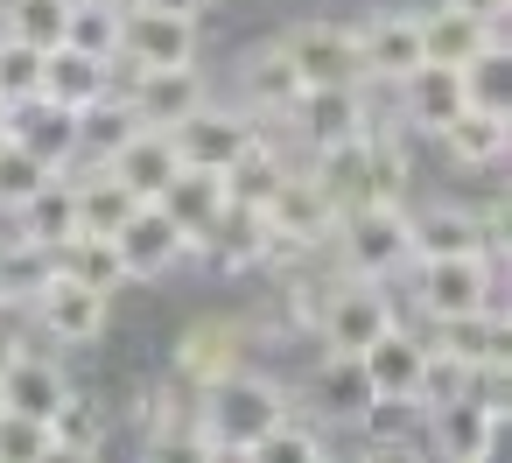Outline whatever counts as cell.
Instances as JSON below:
<instances>
[{"mask_svg":"<svg viewBox=\"0 0 512 463\" xmlns=\"http://www.w3.org/2000/svg\"><path fill=\"white\" fill-rule=\"evenodd\" d=\"M365 400H372L365 365H358V358L323 351V365L309 372V407H295V414H316V421H358V407H365Z\"/></svg>","mask_w":512,"mask_h":463,"instance_id":"26","label":"cell"},{"mask_svg":"<svg viewBox=\"0 0 512 463\" xmlns=\"http://www.w3.org/2000/svg\"><path fill=\"white\" fill-rule=\"evenodd\" d=\"M106 85L134 106V120L141 127H176L183 113H197L204 99H211V85H204V71L197 64H169V71H134V64H120L113 57V71H106Z\"/></svg>","mask_w":512,"mask_h":463,"instance_id":"3","label":"cell"},{"mask_svg":"<svg viewBox=\"0 0 512 463\" xmlns=\"http://www.w3.org/2000/svg\"><path fill=\"white\" fill-rule=\"evenodd\" d=\"M386 323H400L393 302H386V288H379V281H358V274H337V288H330V302H323V316H316V337H323V351L358 358Z\"/></svg>","mask_w":512,"mask_h":463,"instance_id":"8","label":"cell"},{"mask_svg":"<svg viewBox=\"0 0 512 463\" xmlns=\"http://www.w3.org/2000/svg\"><path fill=\"white\" fill-rule=\"evenodd\" d=\"M281 57L295 64L302 85H365V64H358V36L344 22H295L274 36Z\"/></svg>","mask_w":512,"mask_h":463,"instance_id":"9","label":"cell"},{"mask_svg":"<svg viewBox=\"0 0 512 463\" xmlns=\"http://www.w3.org/2000/svg\"><path fill=\"white\" fill-rule=\"evenodd\" d=\"M449 253H484L477 211H463V204L407 211V260H449ZM484 260H491V253H484Z\"/></svg>","mask_w":512,"mask_h":463,"instance_id":"21","label":"cell"},{"mask_svg":"<svg viewBox=\"0 0 512 463\" xmlns=\"http://www.w3.org/2000/svg\"><path fill=\"white\" fill-rule=\"evenodd\" d=\"M428 344L463 358V365H505L512 337H505V316L498 309H463V316H435L428 323Z\"/></svg>","mask_w":512,"mask_h":463,"instance_id":"22","label":"cell"},{"mask_svg":"<svg viewBox=\"0 0 512 463\" xmlns=\"http://www.w3.org/2000/svg\"><path fill=\"white\" fill-rule=\"evenodd\" d=\"M8 218H15V232H22V239H36V246L71 239V232H78V197H71V176H50V183H43V190H29Z\"/></svg>","mask_w":512,"mask_h":463,"instance_id":"29","label":"cell"},{"mask_svg":"<svg viewBox=\"0 0 512 463\" xmlns=\"http://www.w3.org/2000/svg\"><path fill=\"white\" fill-rule=\"evenodd\" d=\"M288 407H295V400L281 393V379L239 365V372L197 386V435H190V449H197V456H246Z\"/></svg>","mask_w":512,"mask_h":463,"instance_id":"1","label":"cell"},{"mask_svg":"<svg viewBox=\"0 0 512 463\" xmlns=\"http://www.w3.org/2000/svg\"><path fill=\"white\" fill-rule=\"evenodd\" d=\"M183 260H204L218 274H246V267H267V211L260 204H239L225 197L197 232H190V253Z\"/></svg>","mask_w":512,"mask_h":463,"instance_id":"7","label":"cell"},{"mask_svg":"<svg viewBox=\"0 0 512 463\" xmlns=\"http://www.w3.org/2000/svg\"><path fill=\"white\" fill-rule=\"evenodd\" d=\"M113 253H120V274H127V281H162L169 267H183L190 239H183V225H176L155 197H141V204L127 211V225L113 232Z\"/></svg>","mask_w":512,"mask_h":463,"instance_id":"10","label":"cell"},{"mask_svg":"<svg viewBox=\"0 0 512 463\" xmlns=\"http://www.w3.org/2000/svg\"><path fill=\"white\" fill-rule=\"evenodd\" d=\"M176 169H183V155H176L169 127H134V134L106 155V176H120L134 197H162Z\"/></svg>","mask_w":512,"mask_h":463,"instance_id":"17","label":"cell"},{"mask_svg":"<svg viewBox=\"0 0 512 463\" xmlns=\"http://www.w3.org/2000/svg\"><path fill=\"white\" fill-rule=\"evenodd\" d=\"M421 22V64H449V71H463L477 50H491V43H505V29L498 22H477V15H463V8H442L435 15H414Z\"/></svg>","mask_w":512,"mask_h":463,"instance_id":"20","label":"cell"},{"mask_svg":"<svg viewBox=\"0 0 512 463\" xmlns=\"http://www.w3.org/2000/svg\"><path fill=\"white\" fill-rule=\"evenodd\" d=\"M50 176H57V169H50V162H36L22 141H0V211H15V204H22L29 190H43Z\"/></svg>","mask_w":512,"mask_h":463,"instance_id":"40","label":"cell"},{"mask_svg":"<svg viewBox=\"0 0 512 463\" xmlns=\"http://www.w3.org/2000/svg\"><path fill=\"white\" fill-rule=\"evenodd\" d=\"M43 456H57V442H50V421H36V414H15V407H0V463H43Z\"/></svg>","mask_w":512,"mask_h":463,"instance_id":"39","label":"cell"},{"mask_svg":"<svg viewBox=\"0 0 512 463\" xmlns=\"http://www.w3.org/2000/svg\"><path fill=\"white\" fill-rule=\"evenodd\" d=\"M50 260H57V274H71V281H85V288H99V295H120V281H127L113 239H99V232H71V239H57Z\"/></svg>","mask_w":512,"mask_h":463,"instance_id":"30","label":"cell"},{"mask_svg":"<svg viewBox=\"0 0 512 463\" xmlns=\"http://www.w3.org/2000/svg\"><path fill=\"white\" fill-rule=\"evenodd\" d=\"M155 204H162V211L183 225V239H190V232L225 204V176H218V169H176V176H169V190H162Z\"/></svg>","mask_w":512,"mask_h":463,"instance_id":"33","label":"cell"},{"mask_svg":"<svg viewBox=\"0 0 512 463\" xmlns=\"http://www.w3.org/2000/svg\"><path fill=\"white\" fill-rule=\"evenodd\" d=\"M330 246H337V267L358 274V281L400 274L407 267V211H400V197H365V204L337 211Z\"/></svg>","mask_w":512,"mask_h":463,"instance_id":"2","label":"cell"},{"mask_svg":"<svg viewBox=\"0 0 512 463\" xmlns=\"http://www.w3.org/2000/svg\"><path fill=\"white\" fill-rule=\"evenodd\" d=\"M36 85H43V50L0 29V99L22 106V99H36Z\"/></svg>","mask_w":512,"mask_h":463,"instance_id":"38","label":"cell"},{"mask_svg":"<svg viewBox=\"0 0 512 463\" xmlns=\"http://www.w3.org/2000/svg\"><path fill=\"white\" fill-rule=\"evenodd\" d=\"M50 267H57V260H50V246L22 239V232H15V239H0V309H8V316H15V309H29V302H36V288L50 281Z\"/></svg>","mask_w":512,"mask_h":463,"instance_id":"31","label":"cell"},{"mask_svg":"<svg viewBox=\"0 0 512 463\" xmlns=\"http://www.w3.org/2000/svg\"><path fill=\"white\" fill-rule=\"evenodd\" d=\"M281 120L295 127L302 148H330V141H351L372 113H365V85H302Z\"/></svg>","mask_w":512,"mask_h":463,"instance_id":"14","label":"cell"},{"mask_svg":"<svg viewBox=\"0 0 512 463\" xmlns=\"http://www.w3.org/2000/svg\"><path fill=\"white\" fill-rule=\"evenodd\" d=\"M470 372H477V365H463V358H449V351H435V344H428V358H421V379H414V400H421V414H428V407H449V400H463V393H470Z\"/></svg>","mask_w":512,"mask_h":463,"instance_id":"36","label":"cell"},{"mask_svg":"<svg viewBox=\"0 0 512 463\" xmlns=\"http://www.w3.org/2000/svg\"><path fill=\"white\" fill-rule=\"evenodd\" d=\"M64 43L85 50V57H106V64H113V50H120V0H71Z\"/></svg>","mask_w":512,"mask_h":463,"instance_id":"34","label":"cell"},{"mask_svg":"<svg viewBox=\"0 0 512 463\" xmlns=\"http://www.w3.org/2000/svg\"><path fill=\"white\" fill-rule=\"evenodd\" d=\"M267 127L246 113V106H218V99H204L197 113H183L176 127H169V141H176V155H183V169H232L253 141H260Z\"/></svg>","mask_w":512,"mask_h":463,"instance_id":"4","label":"cell"},{"mask_svg":"<svg viewBox=\"0 0 512 463\" xmlns=\"http://www.w3.org/2000/svg\"><path fill=\"white\" fill-rule=\"evenodd\" d=\"M0 141H8V99H0Z\"/></svg>","mask_w":512,"mask_h":463,"instance_id":"44","label":"cell"},{"mask_svg":"<svg viewBox=\"0 0 512 463\" xmlns=\"http://www.w3.org/2000/svg\"><path fill=\"white\" fill-rule=\"evenodd\" d=\"M449 8L477 15V22H505V0H449Z\"/></svg>","mask_w":512,"mask_h":463,"instance_id":"42","label":"cell"},{"mask_svg":"<svg viewBox=\"0 0 512 463\" xmlns=\"http://www.w3.org/2000/svg\"><path fill=\"white\" fill-rule=\"evenodd\" d=\"M106 435H113V421H106V407L99 400H85V393H64V407L50 414V442H57V456H99L106 449Z\"/></svg>","mask_w":512,"mask_h":463,"instance_id":"32","label":"cell"},{"mask_svg":"<svg viewBox=\"0 0 512 463\" xmlns=\"http://www.w3.org/2000/svg\"><path fill=\"white\" fill-rule=\"evenodd\" d=\"M365 162H372V190H379V197H407V155H400V141H393L386 127H372V120H365Z\"/></svg>","mask_w":512,"mask_h":463,"instance_id":"41","label":"cell"},{"mask_svg":"<svg viewBox=\"0 0 512 463\" xmlns=\"http://www.w3.org/2000/svg\"><path fill=\"white\" fill-rule=\"evenodd\" d=\"M64 393H71L64 365H57V358H43V351H29V344H22L8 365H0V407H15V414L50 421V414L64 407Z\"/></svg>","mask_w":512,"mask_h":463,"instance_id":"19","label":"cell"},{"mask_svg":"<svg viewBox=\"0 0 512 463\" xmlns=\"http://www.w3.org/2000/svg\"><path fill=\"white\" fill-rule=\"evenodd\" d=\"M351 36H358L365 85H400V78L421 64V22H414V15H365Z\"/></svg>","mask_w":512,"mask_h":463,"instance_id":"15","label":"cell"},{"mask_svg":"<svg viewBox=\"0 0 512 463\" xmlns=\"http://www.w3.org/2000/svg\"><path fill=\"white\" fill-rule=\"evenodd\" d=\"M120 64L134 71H169V64H197V15H169L148 0H120Z\"/></svg>","mask_w":512,"mask_h":463,"instance_id":"5","label":"cell"},{"mask_svg":"<svg viewBox=\"0 0 512 463\" xmlns=\"http://www.w3.org/2000/svg\"><path fill=\"white\" fill-rule=\"evenodd\" d=\"M421 421H428V414H421L414 393H372L351 428H358V442H365L372 456H428V449H421Z\"/></svg>","mask_w":512,"mask_h":463,"instance_id":"18","label":"cell"},{"mask_svg":"<svg viewBox=\"0 0 512 463\" xmlns=\"http://www.w3.org/2000/svg\"><path fill=\"white\" fill-rule=\"evenodd\" d=\"M29 316H36L43 337H57V344H99V337H106V316H113V295H99V288H85V281H71V274L50 267V281L36 288Z\"/></svg>","mask_w":512,"mask_h":463,"instance_id":"11","label":"cell"},{"mask_svg":"<svg viewBox=\"0 0 512 463\" xmlns=\"http://www.w3.org/2000/svg\"><path fill=\"white\" fill-rule=\"evenodd\" d=\"M106 57H85V50H71V43H50L43 50V99H57V106H71V113H85L99 92H106Z\"/></svg>","mask_w":512,"mask_h":463,"instance_id":"27","label":"cell"},{"mask_svg":"<svg viewBox=\"0 0 512 463\" xmlns=\"http://www.w3.org/2000/svg\"><path fill=\"white\" fill-rule=\"evenodd\" d=\"M421 358H428V337H414V330H400V323H386V330L358 351V365H365L372 393H414Z\"/></svg>","mask_w":512,"mask_h":463,"instance_id":"28","label":"cell"},{"mask_svg":"<svg viewBox=\"0 0 512 463\" xmlns=\"http://www.w3.org/2000/svg\"><path fill=\"white\" fill-rule=\"evenodd\" d=\"M246 351H253V330H246L239 316H197V323L176 337V379L197 393V386H211V379L239 372V365H246Z\"/></svg>","mask_w":512,"mask_h":463,"instance_id":"13","label":"cell"},{"mask_svg":"<svg viewBox=\"0 0 512 463\" xmlns=\"http://www.w3.org/2000/svg\"><path fill=\"white\" fill-rule=\"evenodd\" d=\"M148 8H169V15H204L211 0H148Z\"/></svg>","mask_w":512,"mask_h":463,"instance_id":"43","label":"cell"},{"mask_svg":"<svg viewBox=\"0 0 512 463\" xmlns=\"http://www.w3.org/2000/svg\"><path fill=\"white\" fill-rule=\"evenodd\" d=\"M246 456H267V463H309V456H323V435L309 428V414H295V407H288V414H281V421L246 449Z\"/></svg>","mask_w":512,"mask_h":463,"instance_id":"37","label":"cell"},{"mask_svg":"<svg viewBox=\"0 0 512 463\" xmlns=\"http://www.w3.org/2000/svg\"><path fill=\"white\" fill-rule=\"evenodd\" d=\"M8 141H22L36 162H50V169H71L78 162V113L71 106H57V99H22V106H8Z\"/></svg>","mask_w":512,"mask_h":463,"instance_id":"16","label":"cell"},{"mask_svg":"<svg viewBox=\"0 0 512 463\" xmlns=\"http://www.w3.org/2000/svg\"><path fill=\"white\" fill-rule=\"evenodd\" d=\"M498 442H505V414L470 400V393L449 400V407H428V421H421V449L449 456V463H484Z\"/></svg>","mask_w":512,"mask_h":463,"instance_id":"12","label":"cell"},{"mask_svg":"<svg viewBox=\"0 0 512 463\" xmlns=\"http://www.w3.org/2000/svg\"><path fill=\"white\" fill-rule=\"evenodd\" d=\"M498 260L484 253H449V260H414V302L421 316H463V309H498Z\"/></svg>","mask_w":512,"mask_h":463,"instance_id":"6","label":"cell"},{"mask_svg":"<svg viewBox=\"0 0 512 463\" xmlns=\"http://www.w3.org/2000/svg\"><path fill=\"white\" fill-rule=\"evenodd\" d=\"M435 141H442L449 162H463V169H498L512 127H505V106H463V113H449V127H442Z\"/></svg>","mask_w":512,"mask_h":463,"instance_id":"25","label":"cell"},{"mask_svg":"<svg viewBox=\"0 0 512 463\" xmlns=\"http://www.w3.org/2000/svg\"><path fill=\"white\" fill-rule=\"evenodd\" d=\"M400 106H407V120H414L421 134H442V127H449V113H463V106H470L463 71H449V64H414V71L400 78Z\"/></svg>","mask_w":512,"mask_h":463,"instance_id":"24","label":"cell"},{"mask_svg":"<svg viewBox=\"0 0 512 463\" xmlns=\"http://www.w3.org/2000/svg\"><path fill=\"white\" fill-rule=\"evenodd\" d=\"M64 15H71V0H0V29L36 50L64 43Z\"/></svg>","mask_w":512,"mask_h":463,"instance_id":"35","label":"cell"},{"mask_svg":"<svg viewBox=\"0 0 512 463\" xmlns=\"http://www.w3.org/2000/svg\"><path fill=\"white\" fill-rule=\"evenodd\" d=\"M295 92H302V78H295V64L281 57V43H260V50L239 57V99H246L253 120H281Z\"/></svg>","mask_w":512,"mask_h":463,"instance_id":"23","label":"cell"}]
</instances>
